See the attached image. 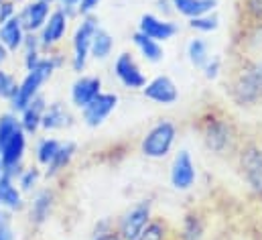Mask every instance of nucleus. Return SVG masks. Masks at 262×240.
Here are the masks:
<instances>
[{"mask_svg": "<svg viewBox=\"0 0 262 240\" xmlns=\"http://www.w3.org/2000/svg\"><path fill=\"white\" fill-rule=\"evenodd\" d=\"M173 14L191 21L195 16L207 14V12H217V0H171Z\"/></svg>", "mask_w": 262, "mask_h": 240, "instance_id": "nucleus-20", "label": "nucleus"}, {"mask_svg": "<svg viewBox=\"0 0 262 240\" xmlns=\"http://www.w3.org/2000/svg\"><path fill=\"white\" fill-rule=\"evenodd\" d=\"M112 230H116V226H114V218H110V216L98 218V222H96L94 228H92V238H94V236L108 234V232H112Z\"/></svg>", "mask_w": 262, "mask_h": 240, "instance_id": "nucleus-36", "label": "nucleus"}, {"mask_svg": "<svg viewBox=\"0 0 262 240\" xmlns=\"http://www.w3.org/2000/svg\"><path fill=\"white\" fill-rule=\"evenodd\" d=\"M100 29V21L96 14H88V16H79V23L75 25V31L71 35V55H69V65L71 69L81 75L88 67L90 61V45L92 39L96 35V31Z\"/></svg>", "mask_w": 262, "mask_h": 240, "instance_id": "nucleus-5", "label": "nucleus"}, {"mask_svg": "<svg viewBox=\"0 0 262 240\" xmlns=\"http://www.w3.org/2000/svg\"><path fill=\"white\" fill-rule=\"evenodd\" d=\"M25 35L27 31L23 29L20 21H18V14H14L12 18H8L6 23L0 25V43L10 51H20L23 47V41H25Z\"/></svg>", "mask_w": 262, "mask_h": 240, "instance_id": "nucleus-23", "label": "nucleus"}, {"mask_svg": "<svg viewBox=\"0 0 262 240\" xmlns=\"http://www.w3.org/2000/svg\"><path fill=\"white\" fill-rule=\"evenodd\" d=\"M16 90H18L16 77L10 71H6V69L0 67V100L10 102L14 98V94H16Z\"/></svg>", "mask_w": 262, "mask_h": 240, "instance_id": "nucleus-32", "label": "nucleus"}, {"mask_svg": "<svg viewBox=\"0 0 262 240\" xmlns=\"http://www.w3.org/2000/svg\"><path fill=\"white\" fill-rule=\"evenodd\" d=\"M69 126H73V114L63 102H51L47 104L43 120H41V128L47 132H57V130H66Z\"/></svg>", "mask_w": 262, "mask_h": 240, "instance_id": "nucleus-18", "label": "nucleus"}, {"mask_svg": "<svg viewBox=\"0 0 262 240\" xmlns=\"http://www.w3.org/2000/svg\"><path fill=\"white\" fill-rule=\"evenodd\" d=\"M0 240H14L10 212H4L2 208H0Z\"/></svg>", "mask_w": 262, "mask_h": 240, "instance_id": "nucleus-35", "label": "nucleus"}, {"mask_svg": "<svg viewBox=\"0 0 262 240\" xmlns=\"http://www.w3.org/2000/svg\"><path fill=\"white\" fill-rule=\"evenodd\" d=\"M55 204H57V193L53 187H45V189H39L31 202V208H29V220L33 226H43L49 216L53 214L55 210Z\"/></svg>", "mask_w": 262, "mask_h": 240, "instance_id": "nucleus-17", "label": "nucleus"}, {"mask_svg": "<svg viewBox=\"0 0 262 240\" xmlns=\"http://www.w3.org/2000/svg\"><path fill=\"white\" fill-rule=\"evenodd\" d=\"M132 43L138 51V55L146 63H161L163 57H165V49H163V43L142 35L140 31H134L132 33Z\"/></svg>", "mask_w": 262, "mask_h": 240, "instance_id": "nucleus-24", "label": "nucleus"}, {"mask_svg": "<svg viewBox=\"0 0 262 240\" xmlns=\"http://www.w3.org/2000/svg\"><path fill=\"white\" fill-rule=\"evenodd\" d=\"M0 177H2V163H0Z\"/></svg>", "mask_w": 262, "mask_h": 240, "instance_id": "nucleus-42", "label": "nucleus"}, {"mask_svg": "<svg viewBox=\"0 0 262 240\" xmlns=\"http://www.w3.org/2000/svg\"><path fill=\"white\" fill-rule=\"evenodd\" d=\"M8 59H10V51H8V49H6V47L0 43V67H2V65H4Z\"/></svg>", "mask_w": 262, "mask_h": 240, "instance_id": "nucleus-40", "label": "nucleus"}, {"mask_svg": "<svg viewBox=\"0 0 262 240\" xmlns=\"http://www.w3.org/2000/svg\"><path fill=\"white\" fill-rule=\"evenodd\" d=\"M20 128V122H18V116L14 112H4L0 114V149L2 145L12 136L14 130Z\"/></svg>", "mask_w": 262, "mask_h": 240, "instance_id": "nucleus-33", "label": "nucleus"}, {"mask_svg": "<svg viewBox=\"0 0 262 240\" xmlns=\"http://www.w3.org/2000/svg\"><path fill=\"white\" fill-rule=\"evenodd\" d=\"M234 159H236L240 179L244 181L248 191L258 202H262V141L242 138Z\"/></svg>", "mask_w": 262, "mask_h": 240, "instance_id": "nucleus-4", "label": "nucleus"}, {"mask_svg": "<svg viewBox=\"0 0 262 240\" xmlns=\"http://www.w3.org/2000/svg\"><path fill=\"white\" fill-rule=\"evenodd\" d=\"M0 2H2V0H0Z\"/></svg>", "mask_w": 262, "mask_h": 240, "instance_id": "nucleus-44", "label": "nucleus"}, {"mask_svg": "<svg viewBox=\"0 0 262 240\" xmlns=\"http://www.w3.org/2000/svg\"><path fill=\"white\" fill-rule=\"evenodd\" d=\"M155 218V204L150 197L138 199L128 206L118 218H114L116 232L122 240H134Z\"/></svg>", "mask_w": 262, "mask_h": 240, "instance_id": "nucleus-6", "label": "nucleus"}, {"mask_svg": "<svg viewBox=\"0 0 262 240\" xmlns=\"http://www.w3.org/2000/svg\"><path fill=\"white\" fill-rule=\"evenodd\" d=\"M228 100L244 110L256 108L262 104V55L248 57L238 55L236 65L232 67L226 79Z\"/></svg>", "mask_w": 262, "mask_h": 240, "instance_id": "nucleus-2", "label": "nucleus"}, {"mask_svg": "<svg viewBox=\"0 0 262 240\" xmlns=\"http://www.w3.org/2000/svg\"><path fill=\"white\" fill-rule=\"evenodd\" d=\"M16 2H23V0H16Z\"/></svg>", "mask_w": 262, "mask_h": 240, "instance_id": "nucleus-43", "label": "nucleus"}, {"mask_svg": "<svg viewBox=\"0 0 262 240\" xmlns=\"http://www.w3.org/2000/svg\"><path fill=\"white\" fill-rule=\"evenodd\" d=\"M142 35L159 41V43H167L171 39L177 37L179 33V25L173 21V18H167V16H161V14H155V12H144L140 18H138V29Z\"/></svg>", "mask_w": 262, "mask_h": 240, "instance_id": "nucleus-11", "label": "nucleus"}, {"mask_svg": "<svg viewBox=\"0 0 262 240\" xmlns=\"http://www.w3.org/2000/svg\"><path fill=\"white\" fill-rule=\"evenodd\" d=\"M51 10H53V4H49V2L27 0L16 14H18V21L27 33H39L43 29V25L47 23Z\"/></svg>", "mask_w": 262, "mask_h": 240, "instance_id": "nucleus-16", "label": "nucleus"}, {"mask_svg": "<svg viewBox=\"0 0 262 240\" xmlns=\"http://www.w3.org/2000/svg\"><path fill=\"white\" fill-rule=\"evenodd\" d=\"M201 73H203V77L207 79V82H215V79H220L222 75H224V57L222 55H211L207 63L199 69Z\"/></svg>", "mask_w": 262, "mask_h": 240, "instance_id": "nucleus-34", "label": "nucleus"}, {"mask_svg": "<svg viewBox=\"0 0 262 240\" xmlns=\"http://www.w3.org/2000/svg\"><path fill=\"white\" fill-rule=\"evenodd\" d=\"M185 55H187V61L191 63V67L195 69H201L207 59L211 57V51H209V43L201 37V35H195L187 41L185 45Z\"/></svg>", "mask_w": 262, "mask_h": 240, "instance_id": "nucleus-26", "label": "nucleus"}, {"mask_svg": "<svg viewBox=\"0 0 262 240\" xmlns=\"http://www.w3.org/2000/svg\"><path fill=\"white\" fill-rule=\"evenodd\" d=\"M207 230H209L207 214L199 208H191L183 214L179 228L173 230V240H205Z\"/></svg>", "mask_w": 262, "mask_h": 240, "instance_id": "nucleus-13", "label": "nucleus"}, {"mask_svg": "<svg viewBox=\"0 0 262 240\" xmlns=\"http://www.w3.org/2000/svg\"><path fill=\"white\" fill-rule=\"evenodd\" d=\"M102 77L100 75H85V73H81V75H77L75 77V82L71 84V90H69V100H71V104L77 108V110H81V108H85L94 98H98L104 90H102Z\"/></svg>", "mask_w": 262, "mask_h": 240, "instance_id": "nucleus-14", "label": "nucleus"}, {"mask_svg": "<svg viewBox=\"0 0 262 240\" xmlns=\"http://www.w3.org/2000/svg\"><path fill=\"white\" fill-rule=\"evenodd\" d=\"M140 94H142L148 102H152V104H157V106H173V104L179 102V96H181V94H179V88H177V84H175V79L169 77V75H165V73L150 77V79L144 84V88L140 90Z\"/></svg>", "mask_w": 262, "mask_h": 240, "instance_id": "nucleus-10", "label": "nucleus"}, {"mask_svg": "<svg viewBox=\"0 0 262 240\" xmlns=\"http://www.w3.org/2000/svg\"><path fill=\"white\" fill-rule=\"evenodd\" d=\"M14 2H16V0H14Z\"/></svg>", "mask_w": 262, "mask_h": 240, "instance_id": "nucleus-45", "label": "nucleus"}, {"mask_svg": "<svg viewBox=\"0 0 262 240\" xmlns=\"http://www.w3.org/2000/svg\"><path fill=\"white\" fill-rule=\"evenodd\" d=\"M134 240H173V228L165 218H152L150 224Z\"/></svg>", "mask_w": 262, "mask_h": 240, "instance_id": "nucleus-27", "label": "nucleus"}, {"mask_svg": "<svg viewBox=\"0 0 262 240\" xmlns=\"http://www.w3.org/2000/svg\"><path fill=\"white\" fill-rule=\"evenodd\" d=\"M114 37L106 31V29H98L94 39H92V45H90V59L96 61H106L112 53H114Z\"/></svg>", "mask_w": 262, "mask_h": 240, "instance_id": "nucleus-25", "label": "nucleus"}, {"mask_svg": "<svg viewBox=\"0 0 262 240\" xmlns=\"http://www.w3.org/2000/svg\"><path fill=\"white\" fill-rule=\"evenodd\" d=\"M220 16L217 12H207V14H201L195 16L191 21H187V27L191 31H195L197 35H209V33H215L220 29Z\"/></svg>", "mask_w": 262, "mask_h": 240, "instance_id": "nucleus-29", "label": "nucleus"}, {"mask_svg": "<svg viewBox=\"0 0 262 240\" xmlns=\"http://www.w3.org/2000/svg\"><path fill=\"white\" fill-rule=\"evenodd\" d=\"M39 179H41V169L37 165H33V167H25L20 171V175L16 177V183H18V189L23 193H31L37 187Z\"/></svg>", "mask_w": 262, "mask_h": 240, "instance_id": "nucleus-31", "label": "nucleus"}, {"mask_svg": "<svg viewBox=\"0 0 262 240\" xmlns=\"http://www.w3.org/2000/svg\"><path fill=\"white\" fill-rule=\"evenodd\" d=\"M195 130L203 147L215 157H234L242 143L236 122L220 108H203L195 118Z\"/></svg>", "mask_w": 262, "mask_h": 240, "instance_id": "nucleus-1", "label": "nucleus"}, {"mask_svg": "<svg viewBox=\"0 0 262 240\" xmlns=\"http://www.w3.org/2000/svg\"><path fill=\"white\" fill-rule=\"evenodd\" d=\"M0 208L4 212H20L25 208L23 191L18 189L16 181L4 173L0 177Z\"/></svg>", "mask_w": 262, "mask_h": 240, "instance_id": "nucleus-21", "label": "nucleus"}, {"mask_svg": "<svg viewBox=\"0 0 262 240\" xmlns=\"http://www.w3.org/2000/svg\"><path fill=\"white\" fill-rule=\"evenodd\" d=\"M69 14H67L63 8L55 6L47 18V23L43 25V29L37 33L39 35V43H41V49L43 53H49L53 49H57L61 45V41L66 39L67 29H69Z\"/></svg>", "mask_w": 262, "mask_h": 240, "instance_id": "nucleus-8", "label": "nucleus"}, {"mask_svg": "<svg viewBox=\"0 0 262 240\" xmlns=\"http://www.w3.org/2000/svg\"><path fill=\"white\" fill-rule=\"evenodd\" d=\"M169 183L179 193H187L197 185V163L187 149H179L173 155L169 167Z\"/></svg>", "mask_w": 262, "mask_h": 240, "instance_id": "nucleus-7", "label": "nucleus"}, {"mask_svg": "<svg viewBox=\"0 0 262 240\" xmlns=\"http://www.w3.org/2000/svg\"><path fill=\"white\" fill-rule=\"evenodd\" d=\"M112 71L116 75V79L130 92H140L144 88V84L148 82L146 73L142 71L140 63L136 61V57L132 55L130 51H122L120 55H116Z\"/></svg>", "mask_w": 262, "mask_h": 240, "instance_id": "nucleus-9", "label": "nucleus"}, {"mask_svg": "<svg viewBox=\"0 0 262 240\" xmlns=\"http://www.w3.org/2000/svg\"><path fill=\"white\" fill-rule=\"evenodd\" d=\"M118 94L114 92H102L98 98H94L85 108H81V120L90 128L102 126L106 120L112 116V112L118 108Z\"/></svg>", "mask_w": 262, "mask_h": 240, "instance_id": "nucleus-12", "label": "nucleus"}, {"mask_svg": "<svg viewBox=\"0 0 262 240\" xmlns=\"http://www.w3.org/2000/svg\"><path fill=\"white\" fill-rule=\"evenodd\" d=\"M75 153H77V145H75L73 141H61L59 151L55 153L53 161L45 167V173H43V175H45L47 179H55V177H59L67 167L71 165V161H73Z\"/></svg>", "mask_w": 262, "mask_h": 240, "instance_id": "nucleus-22", "label": "nucleus"}, {"mask_svg": "<svg viewBox=\"0 0 262 240\" xmlns=\"http://www.w3.org/2000/svg\"><path fill=\"white\" fill-rule=\"evenodd\" d=\"M59 147H61V141L59 138H53V136L41 138L37 143V149H35V161H37V165L39 167H47L53 161V157L59 151Z\"/></svg>", "mask_w": 262, "mask_h": 240, "instance_id": "nucleus-28", "label": "nucleus"}, {"mask_svg": "<svg viewBox=\"0 0 262 240\" xmlns=\"http://www.w3.org/2000/svg\"><path fill=\"white\" fill-rule=\"evenodd\" d=\"M234 49L238 51V55H262V23H240L234 37Z\"/></svg>", "mask_w": 262, "mask_h": 240, "instance_id": "nucleus-15", "label": "nucleus"}, {"mask_svg": "<svg viewBox=\"0 0 262 240\" xmlns=\"http://www.w3.org/2000/svg\"><path fill=\"white\" fill-rule=\"evenodd\" d=\"M102 0H79L77 4V18L79 16H88V14H94V10L100 6Z\"/></svg>", "mask_w": 262, "mask_h": 240, "instance_id": "nucleus-38", "label": "nucleus"}, {"mask_svg": "<svg viewBox=\"0 0 262 240\" xmlns=\"http://www.w3.org/2000/svg\"><path fill=\"white\" fill-rule=\"evenodd\" d=\"M92 240H122L118 236V232L116 230H112V232H108V234H102V236H94Z\"/></svg>", "mask_w": 262, "mask_h": 240, "instance_id": "nucleus-39", "label": "nucleus"}, {"mask_svg": "<svg viewBox=\"0 0 262 240\" xmlns=\"http://www.w3.org/2000/svg\"><path fill=\"white\" fill-rule=\"evenodd\" d=\"M16 14V2L14 0H2L0 2V25L6 23Z\"/></svg>", "mask_w": 262, "mask_h": 240, "instance_id": "nucleus-37", "label": "nucleus"}, {"mask_svg": "<svg viewBox=\"0 0 262 240\" xmlns=\"http://www.w3.org/2000/svg\"><path fill=\"white\" fill-rule=\"evenodd\" d=\"M240 23H262V0H240Z\"/></svg>", "mask_w": 262, "mask_h": 240, "instance_id": "nucleus-30", "label": "nucleus"}, {"mask_svg": "<svg viewBox=\"0 0 262 240\" xmlns=\"http://www.w3.org/2000/svg\"><path fill=\"white\" fill-rule=\"evenodd\" d=\"M47 108V100L39 94L33 102H29L20 112H18V122H20V128L25 130L27 136H35L39 130H41V120H43V112Z\"/></svg>", "mask_w": 262, "mask_h": 240, "instance_id": "nucleus-19", "label": "nucleus"}, {"mask_svg": "<svg viewBox=\"0 0 262 240\" xmlns=\"http://www.w3.org/2000/svg\"><path fill=\"white\" fill-rule=\"evenodd\" d=\"M179 138V126L169 118L157 120L140 138L138 153L148 161H163L167 159Z\"/></svg>", "mask_w": 262, "mask_h": 240, "instance_id": "nucleus-3", "label": "nucleus"}, {"mask_svg": "<svg viewBox=\"0 0 262 240\" xmlns=\"http://www.w3.org/2000/svg\"><path fill=\"white\" fill-rule=\"evenodd\" d=\"M43 2H49V4H55V0H43Z\"/></svg>", "mask_w": 262, "mask_h": 240, "instance_id": "nucleus-41", "label": "nucleus"}]
</instances>
